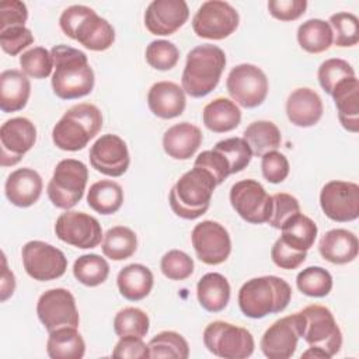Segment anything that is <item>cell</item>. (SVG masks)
Returning <instances> with one entry per match:
<instances>
[{"instance_id": "1", "label": "cell", "mask_w": 359, "mask_h": 359, "mask_svg": "<svg viewBox=\"0 0 359 359\" xmlns=\"http://www.w3.org/2000/svg\"><path fill=\"white\" fill-rule=\"evenodd\" d=\"M55 72L52 74V88L62 100H76L88 95L94 88V70L84 52L67 46L56 45L50 49Z\"/></svg>"}, {"instance_id": "2", "label": "cell", "mask_w": 359, "mask_h": 359, "mask_svg": "<svg viewBox=\"0 0 359 359\" xmlns=\"http://www.w3.org/2000/svg\"><path fill=\"white\" fill-rule=\"evenodd\" d=\"M292 299V287L282 278L268 275L247 280L238 290L241 313L250 318H264L283 311Z\"/></svg>"}, {"instance_id": "3", "label": "cell", "mask_w": 359, "mask_h": 359, "mask_svg": "<svg viewBox=\"0 0 359 359\" xmlns=\"http://www.w3.org/2000/svg\"><path fill=\"white\" fill-rule=\"evenodd\" d=\"M224 66L226 53L222 48L212 43L195 46L187 55L181 77L184 93L194 98L208 95L219 84Z\"/></svg>"}, {"instance_id": "4", "label": "cell", "mask_w": 359, "mask_h": 359, "mask_svg": "<svg viewBox=\"0 0 359 359\" xmlns=\"http://www.w3.org/2000/svg\"><path fill=\"white\" fill-rule=\"evenodd\" d=\"M59 25L66 36L90 50L101 52L115 42L114 27L93 8L83 4H74L63 10Z\"/></svg>"}, {"instance_id": "5", "label": "cell", "mask_w": 359, "mask_h": 359, "mask_svg": "<svg viewBox=\"0 0 359 359\" xmlns=\"http://www.w3.org/2000/svg\"><path fill=\"white\" fill-rule=\"evenodd\" d=\"M216 187L215 178L206 170L194 167L182 174L171 188L168 196L170 206L181 219H198L209 209Z\"/></svg>"}, {"instance_id": "6", "label": "cell", "mask_w": 359, "mask_h": 359, "mask_svg": "<svg viewBox=\"0 0 359 359\" xmlns=\"http://www.w3.org/2000/svg\"><path fill=\"white\" fill-rule=\"evenodd\" d=\"M102 128V114L94 104L81 102L69 108L52 129L56 147L79 151L94 139Z\"/></svg>"}, {"instance_id": "7", "label": "cell", "mask_w": 359, "mask_h": 359, "mask_svg": "<svg viewBox=\"0 0 359 359\" xmlns=\"http://www.w3.org/2000/svg\"><path fill=\"white\" fill-rule=\"evenodd\" d=\"M88 180L87 165L76 158L59 161L48 184V198L53 206L69 210L76 206L86 191Z\"/></svg>"}, {"instance_id": "8", "label": "cell", "mask_w": 359, "mask_h": 359, "mask_svg": "<svg viewBox=\"0 0 359 359\" xmlns=\"http://www.w3.org/2000/svg\"><path fill=\"white\" fill-rule=\"evenodd\" d=\"M300 313L302 337L309 346L318 348L330 358L335 356L342 346V332L331 310L321 304H310Z\"/></svg>"}, {"instance_id": "9", "label": "cell", "mask_w": 359, "mask_h": 359, "mask_svg": "<svg viewBox=\"0 0 359 359\" xmlns=\"http://www.w3.org/2000/svg\"><path fill=\"white\" fill-rule=\"evenodd\" d=\"M203 344L215 356L245 359L252 355L255 344L247 328L226 321H213L203 330Z\"/></svg>"}, {"instance_id": "10", "label": "cell", "mask_w": 359, "mask_h": 359, "mask_svg": "<svg viewBox=\"0 0 359 359\" xmlns=\"http://www.w3.org/2000/svg\"><path fill=\"white\" fill-rule=\"evenodd\" d=\"M238 22L240 15L230 3L208 0L195 13L192 28L199 38L220 41L230 36L237 29Z\"/></svg>"}, {"instance_id": "11", "label": "cell", "mask_w": 359, "mask_h": 359, "mask_svg": "<svg viewBox=\"0 0 359 359\" xmlns=\"http://www.w3.org/2000/svg\"><path fill=\"white\" fill-rule=\"evenodd\" d=\"M226 88L238 105L244 108H257L268 95V79L258 66L241 63L230 70L226 80Z\"/></svg>"}, {"instance_id": "12", "label": "cell", "mask_w": 359, "mask_h": 359, "mask_svg": "<svg viewBox=\"0 0 359 359\" xmlns=\"http://www.w3.org/2000/svg\"><path fill=\"white\" fill-rule=\"evenodd\" d=\"M21 259L28 276L39 282L57 279L63 276L67 269V258L65 254L59 248L39 240L24 244Z\"/></svg>"}, {"instance_id": "13", "label": "cell", "mask_w": 359, "mask_h": 359, "mask_svg": "<svg viewBox=\"0 0 359 359\" xmlns=\"http://www.w3.org/2000/svg\"><path fill=\"white\" fill-rule=\"evenodd\" d=\"M230 203L236 213L251 224L268 223L272 212V196L255 180H241L230 189Z\"/></svg>"}, {"instance_id": "14", "label": "cell", "mask_w": 359, "mask_h": 359, "mask_svg": "<svg viewBox=\"0 0 359 359\" xmlns=\"http://www.w3.org/2000/svg\"><path fill=\"white\" fill-rule=\"evenodd\" d=\"M36 314L48 332L62 327H79L80 317L74 296L63 287L43 292L36 303Z\"/></svg>"}, {"instance_id": "15", "label": "cell", "mask_w": 359, "mask_h": 359, "mask_svg": "<svg viewBox=\"0 0 359 359\" xmlns=\"http://www.w3.org/2000/svg\"><path fill=\"white\" fill-rule=\"evenodd\" d=\"M320 206L324 215L339 223L359 217V185L351 181H328L320 192Z\"/></svg>"}, {"instance_id": "16", "label": "cell", "mask_w": 359, "mask_h": 359, "mask_svg": "<svg viewBox=\"0 0 359 359\" xmlns=\"http://www.w3.org/2000/svg\"><path fill=\"white\" fill-rule=\"evenodd\" d=\"M55 233L59 240L76 248H95L102 238L100 222L84 212L66 210L55 223Z\"/></svg>"}, {"instance_id": "17", "label": "cell", "mask_w": 359, "mask_h": 359, "mask_svg": "<svg viewBox=\"0 0 359 359\" xmlns=\"http://www.w3.org/2000/svg\"><path fill=\"white\" fill-rule=\"evenodd\" d=\"M191 241L196 257L206 265L223 264L231 252L229 231L213 220L198 223L191 233Z\"/></svg>"}, {"instance_id": "18", "label": "cell", "mask_w": 359, "mask_h": 359, "mask_svg": "<svg viewBox=\"0 0 359 359\" xmlns=\"http://www.w3.org/2000/svg\"><path fill=\"white\" fill-rule=\"evenodd\" d=\"M36 142L35 125L24 116L6 121L0 128V164L11 167L20 163L22 156L29 151Z\"/></svg>"}, {"instance_id": "19", "label": "cell", "mask_w": 359, "mask_h": 359, "mask_svg": "<svg viewBox=\"0 0 359 359\" xmlns=\"http://www.w3.org/2000/svg\"><path fill=\"white\" fill-rule=\"evenodd\" d=\"M302 337L300 313L276 320L261 338V351L269 359H289Z\"/></svg>"}, {"instance_id": "20", "label": "cell", "mask_w": 359, "mask_h": 359, "mask_svg": "<svg viewBox=\"0 0 359 359\" xmlns=\"http://www.w3.org/2000/svg\"><path fill=\"white\" fill-rule=\"evenodd\" d=\"M88 156L91 167L108 177L123 175L130 163L125 140L114 133H107L98 137L91 146Z\"/></svg>"}, {"instance_id": "21", "label": "cell", "mask_w": 359, "mask_h": 359, "mask_svg": "<svg viewBox=\"0 0 359 359\" xmlns=\"http://www.w3.org/2000/svg\"><path fill=\"white\" fill-rule=\"evenodd\" d=\"M189 17L184 0H153L144 11V27L153 35L167 36L180 29Z\"/></svg>"}, {"instance_id": "22", "label": "cell", "mask_w": 359, "mask_h": 359, "mask_svg": "<svg viewBox=\"0 0 359 359\" xmlns=\"http://www.w3.org/2000/svg\"><path fill=\"white\" fill-rule=\"evenodd\" d=\"M42 178L29 167L17 168L13 171L4 185V192L10 203L18 208L32 206L42 194Z\"/></svg>"}, {"instance_id": "23", "label": "cell", "mask_w": 359, "mask_h": 359, "mask_svg": "<svg viewBox=\"0 0 359 359\" xmlns=\"http://www.w3.org/2000/svg\"><path fill=\"white\" fill-rule=\"evenodd\" d=\"M324 107L320 95L309 88L293 90L286 101V115L289 121L299 128L314 126L323 116Z\"/></svg>"}, {"instance_id": "24", "label": "cell", "mask_w": 359, "mask_h": 359, "mask_svg": "<svg viewBox=\"0 0 359 359\" xmlns=\"http://www.w3.org/2000/svg\"><path fill=\"white\" fill-rule=\"evenodd\" d=\"M147 105L156 116L172 119L180 116L185 109V93L182 87L172 81H158L147 93Z\"/></svg>"}, {"instance_id": "25", "label": "cell", "mask_w": 359, "mask_h": 359, "mask_svg": "<svg viewBox=\"0 0 359 359\" xmlns=\"http://www.w3.org/2000/svg\"><path fill=\"white\" fill-rule=\"evenodd\" d=\"M202 140L203 135L198 126L189 122H181L164 132L163 149L175 160H188L196 153Z\"/></svg>"}, {"instance_id": "26", "label": "cell", "mask_w": 359, "mask_h": 359, "mask_svg": "<svg viewBox=\"0 0 359 359\" xmlns=\"http://www.w3.org/2000/svg\"><path fill=\"white\" fill-rule=\"evenodd\" d=\"M320 255L335 265L352 262L358 257V237L346 229H332L327 231L318 243Z\"/></svg>"}, {"instance_id": "27", "label": "cell", "mask_w": 359, "mask_h": 359, "mask_svg": "<svg viewBox=\"0 0 359 359\" xmlns=\"http://www.w3.org/2000/svg\"><path fill=\"white\" fill-rule=\"evenodd\" d=\"M341 125L352 133L359 132V81L355 77L345 79L331 93Z\"/></svg>"}, {"instance_id": "28", "label": "cell", "mask_w": 359, "mask_h": 359, "mask_svg": "<svg viewBox=\"0 0 359 359\" xmlns=\"http://www.w3.org/2000/svg\"><path fill=\"white\" fill-rule=\"evenodd\" d=\"M31 94V83L25 73L10 69L0 74V109L3 112L21 111Z\"/></svg>"}, {"instance_id": "29", "label": "cell", "mask_w": 359, "mask_h": 359, "mask_svg": "<svg viewBox=\"0 0 359 359\" xmlns=\"http://www.w3.org/2000/svg\"><path fill=\"white\" fill-rule=\"evenodd\" d=\"M154 278L151 271L142 264H130L122 268L116 276L119 293L130 302H139L149 296Z\"/></svg>"}, {"instance_id": "30", "label": "cell", "mask_w": 359, "mask_h": 359, "mask_svg": "<svg viewBox=\"0 0 359 359\" xmlns=\"http://www.w3.org/2000/svg\"><path fill=\"white\" fill-rule=\"evenodd\" d=\"M196 297L206 311L219 313L226 309L230 300V283L222 273L209 272L199 279Z\"/></svg>"}, {"instance_id": "31", "label": "cell", "mask_w": 359, "mask_h": 359, "mask_svg": "<svg viewBox=\"0 0 359 359\" xmlns=\"http://www.w3.org/2000/svg\"><path fill=\"white\" fill-rule=\"evenodd\" d=\"M202 119L209 130L215 133H224L240 125L241 111L234 101L219 97L205 105Z\"/></svg>"}, {"instance_id": "32", "label": "cell", "mask_w": 359, "mask_h": 359, "mask_svg": "<svg viewBox=\"0 0 359 359\" xmlns=\"http://www.w3.org/2000/svg\"><path fill=\"white\" fill-rule=\"evenodd\" d=\"M46 352L52 359H81L86 342L76 327H62L49 332Z\"/></svg>"}, {"instance_id": "33", "label": "cell", "mask_w": 359, "mask_h": 359, "mask_svg": "<svg viewBox=\"0 0 359 359\" xmlns=\"http://www.w3.org/2000/svg\"><path fill=\"white\" fill-rule=\"evenodd\" d=\"M87 203L100 215H114L123 203L122 187L112 180L97 181L87 192Z\"/></svg>"}, {"instance_id": "34", "label": "cell", "mask_w": 359, "mask_h": 359, "mask_svg": "<svg viewBox=\"0 0 359 359\" xmlns=\"http://www.w3.org/2000/svg\"><path fill=\"white\" fill-rule=\"evenodd\" d=\"M280 238L297 251H309L317 237L318 229L314 220L303 213H297L292 216L282 227H280Z\"/></svg>"}, {"instance_id": "35", "label": "cell", "mask_w": 359, "mask_h": 359, "mask_svg": "<svg viewBox=\"0 0 359 359\" xmlns=\"http://www.w3.org/2000/svg\"><path fill=\"white\" fill-rule=\"evenodd\" d=\"M243 135L252 156L257 157H262L265 153L276 150L282 143L280 130L271 121H255L245 128Z\"/></svg>"}, {"instance_id": "36", "label": "cell", "mask_w": 359, "mask_h": 359, "mask_svg": "<svg viewBox=\"0 0 359 359\" xmlns=\"http://www.w3.org/2000/svg\"><path fill=\"white\" fill-rule=\"evenodd\" d=\"M332 41V29L324 20L311 18L297 28V42L309 53H321L330 49Z\"/></svg>"}, {"instance_id": "37", "label": "cell", "mask_w": 359, "mask_h": 359, "mask_svg": "<svg viewBox=\"0 0 359 359\" xmlns=\"http://www.w3.org/2000/svg\"><path fill=\"white\" fill-rule=\"evenodd\" d=\"M101 248L104 255L112 261L128 259L137 248L136 233L126 226H115L105 233Z\"/></svg>"}, {"instance_id": "38", "label": "cell", "mask_w": 359, "mask_h": 359, "mask_svg": "<svg viewBox=\"0 0 359 359\" xmlns=\"http://www.w3.org/2000/svg\"><path fill=\"white\" fill-rule=\"evenodd\" d=\"M73 275L84 286L94 287L107 280L109 265L105 258L97 254H84L74 261Z\"/></svg>"}, {"instance_id": "39", "label": "cell", "mask_w": 359, "mask_h": 359, "mask_svg": "<svg viewBox=\"0 0 359 359\" xmlns=\"http://www.w3.org/2000/svg\"><path fill=\"white\" fill-rule=\"evenodd\" d=\"M150 358L187 359L189 346L187 339L175 331H161L149 341Z\"/></svg>"}, {"instance_id": "40", "label": "cell", "mask_w": 359, "mask_h": 359, "mask_svg": "<svg viewBox=\"0 0 359 359\" xmlns=\"http://www.w3.org/2000/svg\"><path fill=\"white\" fill-rule=\"evenodd\" d=\"M296 285L306 296L324 297L332 289V276L321 266H309L297 273Z\"/></svg>"}, {"instance_id": "41", "label": "cell", "mask_w": 359, "mask_h": 359, "mask_svg": "<svg viewBox=\"0 0 359 359\" xmlns=\"http://www.w3.org/2000/svg\"><path fill=\"white\" fill-rule=\"evenodd\" d=\"M149 316L137 307H125L114 318V331L119 338L126 335L143 338L149 332Z\"/></svg>"}, {"instance_id": "42", "label": "cell", "mask_w": 359, "mask_h": 359, "mask_svg": "<svg viewBox=\"0 0 359 359\" xmlns=\"http://www.w3.org/2000/svg\"><path fill=\"white\" fill-rule=\"evenodd\" d=\"M213 149L223 154L230 165V172L236 174L243 171L252 158V151L243 137H229L217 142Z\"/></svg>"}, {"instance_id": "43", "label": "cell", "mask_w": 359, "mask_h": 359, "mask_svg": "<svg viewBox=\"0 0 359 359\" xmlns=\"http://www.w3.org/2000/svg\"><path fill=\"white\" fill-rule=\"evenodd\" d=\"M334 43L339 48H348L353 46L359 41V20L355 14L341 11L337 14H332L328 21Z\"/></svg>"}, {"instance_id": "44", "label": "cell", "mask_w": 359, "mask_h": 359, "mask_svg": "<svg viewBox=\"0 0 359 359\" xmlns=\"http://www.w3.org/2000/svg\"><path fill=\"white\" fill-rule=\"evenodd\" d=\"M317 77L321 88L331 95L332 90L337 87L338 83H341L345 79L355 77V70L346 60L332 57L324 60L320 65Z\"/></svg>"}, {"instance_id": "45", "label": "cell", "mask_w": 359, "mask_h": 359, "mask_svg": "<svg viewBox=\"0 0 359 359\" xmlns=\"http://www.w3.org/2000/svg\"><path fill=\"white\" fill-rule=\"evenodd\" d=\"M20 66L22 73L34 79H46L53 69V59L48 49L34 46L20 56Z\"/></svg>"}, {"instance_id": "46", "label": "cell", "mask_w": 359, "mask_h": 359, "mask_svg": "<svg viewBox=\"0 0 359 359\" xmlns=\"http://www.w3.org/2000/svg\"><path fill=\"white\" fill-rule=\"evenodd\" d=\"M180 60L178 48L165 39L151 41L146 48V62L156 70L167 72L175 67Z\"/></svg>"}, {"instance_id": "47", "label": "cell", "mask_w": 359, "mask_h": 359, "mask_svg": "<svg viewBox=\"0 0 359 359\" xmlns=\"http://www.w3.org/2000/svg\"><path fill=\"white\" fill-rule=\"evenodd\" d=\"M161 272L171 280H185L194 272V259L181 250H170L160 262Z\"/></svg>"}, {"instance_id": "48", "label": "cell", "mask_w": 359, "mask_h": 359, "mask_svg": "<svg viewBox=\"0 0 359 359\" xmlns=\"http://www.w3.org/2000/svg\"><path fill=\"white\" fill-rule=\"evenodd\" d=\"M300 213V203L299 201L286 192H279L272 196V212L268 223L279 229L294 215Z\"/></svg>"}, {"instance_id": "49", "label": "cell", "mask_w": 359, "mask_h": 359, "mask_svg": "<svg viewBox=\"0 0 359 359\" xmlns=\"http://www.w3.org/2000/svg\"><path fill=\"white\" fill-rule=\"evenodd\" d=\"M261 170L268 182L279 184L287 178L290 167L285 154L278 150H272L261 157Z\"/></svg>"}, {"instance_id": "50", "label": "cell", "mask_w": 359, "mask_h": 359, "mask_svg": "<svg viewBox=\"0 0 359 359\" xmlns=\"http://www.w3.org/2000/svg\"><path fill=\"white\" fill-rule=\"evenodd\" d=\"M194 167L206 170L215 178L217 185H220L231 174L229 163L226 161L223 154H220L215 149L199 153L194 163Z\"/></svg>"}, {"instance_id": "51", "label": "cell", "mask_w": 359, "mask_h": 359, "mask_svg": "<svg viewBox=\"0 0 359 359\" xmlns=\"http://www.w3.org/2000/svg\"><path fill=\"white\" fill-rule=\"evenodd\" d=\"M31 43H34V35L25 25L0 31V46L7 55L15 56Z\"/></svg>"}, {"instance_id": "52", "label": "cell", "mask_w": 359, "mask_h": 359, "mask_svg": "<svg viewBox=\"0 0 359 359\" xmlns=\"http://www.w3.org/2000/svg\"><path fill=\"white\" fill-rule=\"evenodd\" d=\"M307 252L297 251L287 245L280 237L275 241L271 250V258L273 264L282 269H296L306 261Z\"/></svg>"}, {"instance_id": "53", "label": "cell", "mask_w": 359, "mask_h": 359, "mask_svg": "<svg viewBox=\"0 0 359 359\" xmlns=\"http://www.w3.org/2000/svg\"><path fill=\"white\" fill-rule=\"evenodd\" d=\"M28 10L20 0H3L0 3V31L20 27L27 22Z\"/></svg>"}, {"instance_id": "54", "label": "cell", "mask_w": 359, "mask_h": 359, "mask_svg": "<svg viewBox=\"0 0 359 359\" xmlns=\"http://www.w3.org/2000/svg\"><path fill=\"white\" fill-rule=\"evenodd\" d=\"M307 8L306 0H269V14L279 21H294L300 18Z\"/></svg>"}, {"instance_id": "55", "label": "cell", "mask_w": 359, "mask_h": 359, "mask_svg": "<svg viewBox=\"0 0 359 359\" xmlns=\"http://www.w3.org/2000/svg\"><path fill=\"white\" fill-rule=\"evenodd\" d=\"M114 358H129V359H146L150 358L149 345L143 342V338L126 335L121 337L114 351Z\"/></svg>"}, {"instance_id": "56", "label": "cell", "mask_w": 359, "mask_h": 359, "mask_svg": "<svg viewBox=\"0 0 359 359\" xmlns=\"http://www.w3.org/2000/svg\"><path fill=\"white\" fill-rule=\"evenodd\" d=\"M15 289V278L14 273L7 266L6 255L3 254V269L0 276V300L6 302L10 296H13Z\"/></svg>"}, {"instance_id": "57", "label": "cell", "mask_w": 359, "mask_h": 359, "mask_svg": "<svg viewBox=\"0 0 359 359\" xmlns=\"http://www.w3.org/2000/svg\"><path fill=\"white\" fill-rule=\"evenodd\" d=\"M302 358H310V359H330V356H328L325 352H323V351L318 349V348H313V346H310L307 351H304V352L302 353Z\"/></svg>"}]
</instances>
